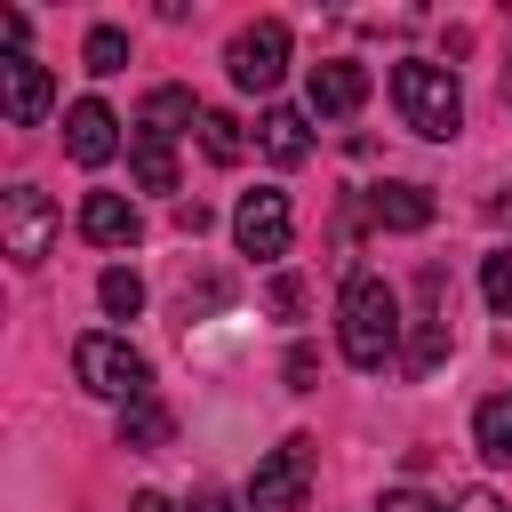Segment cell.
Masks as SVG:
<instances>
[{"instance_id":"26","label":"cell","mask_w":512,"mask_h":512,"mask_svg":"<svg viewBox=\"0 0 512 512\" xmlns=\"http://www.w3.org/2000/svg\"><path fill=\"white\" fill-rule=\"evenodd\" d=\"M136 512H168V496H136Z\"/></svg>"},{"instance_id":"4","label":"cell","mask_w":512,"mask_h":512,"mask_svg":"<svg viewBox=\"0 0 512 512\" xmlns=\"http://www.w3.org/2000/svg\"><path fill=\"white\" fill-rule=\"evenodd\" d=\"M56 232H64V216H56V200L40 184H8L0 192V248H8V264H40L56 248Z\"/></svg>"},{"instance_id":"2","label":"cell","mask_w":512,"mask_h":512,"mask_svg":"<svg viewBox=\"0 0 512 512\" xmlns=\"http://www.w3.org/2000/svg\"><path fill=\"white\" fill-rule=\"evenodd\" d=\"M392 104H400V128H416L424 144H448L464 128V88L448 64H424V56H400L392 64Z\"/></svg>"},{"instance_id":"19","label":"cell","mask_w":512,"mask_h":512,"mask_svg":"<svg viewBox=\"0 0 512 512\" xmlns=\"http://www.w3.org/2000/svg\"><path fill=\"white\" fill-rule=\"evenodd\" d=\"M96 304H104L112 320H136V312H144V280H136L128 264H112V272L96 280Z\"/></svg>"},{"instance_id":"8","label":"cell","mask_w":512,"mask_h":512,"mask_svg":"<svg viewBox=\"0 0 512 512\" xmlns=\"http://www.w3.org/2000/svg\"><path fill=\"white\" fill-rule=\"evenodd\" d=\"M304 104H312V112H328V120L360 112V104H368V64H352V56H328V64H312V80H304Z\"/></svg>"},{"instance_id":"24","label":"cell","mask_w":512,"mask_h":512,"mask_svg":"<svg viewBox=\"0 0 512 512\" xmlns=\"http://www.w3.org/2000/svg\"><path fill=\"white\" fill-rule=\"evenodd\" d=\"M456 512H504V504H496L488 488H464V496H456Z\"/></svg>"},{"instance_id":"15","label":"cell","mask_w":512,"mask_h":512,"mask_svg":"<svg viewBox=\"0 0 512 512\" xmlns=\"http://www.w3.org/2000/svg\"><path fill=\"white\" fill-rule=\"evenodd\" d=\"M472 448H480L488 464H512V392H488V400L472 408Z\"/></svg>"},{"instance_id":"20","label":"cell","mask_w":512,"mask_h":512,"mask_svg":"<svg viewBox=\"0 0 512 512\" xmlns=\"http://www.w3.org/2000/svg\"><path fill=\"white\" fill-rule=\"evenodd\" d=\"M200 152L232 168V160L248 152V136H240V120H232V112H200Z\"/></svg>"},{"instance_id":"1","label":"cell","mask_w":512,"mask_h":512,"mask_svg":"<svg viewBox=\"0 0 512 512\" xmlns=\"http://www.w3.org/2000/svg\"><path fill=\"white\" fill-rule=\"evenodd\" d=\"M336 344L352 368H384L400 352V296L376 280V272H352L344 296H336Z\"/></svg>"},{"instance_id":"23","label":"cell","mask_w":512,"mask_h":512,"mask_svg":"<svg viewBox=\"0 0 512 512\" xmlns=\"http://www.w3.org/2000/svg\"><path fill=\"white\" fill-rule=\"evenodd\" d=\"M272 312H288V320H296V312H304V288H296V280H272Z\"/></svg>"},{"instance_id":"12","label":"cell","mask_w":512,"mask_h":512,"mask_svg":"<svg viewBox=\"0 0 512 512\" xmlns=\"http://www.w3.org/2000/svg\"><path fill=\"white\" fill-rule=\"evenodd\" d=\"M256 144H264L272 168H296V160H312V120H304L296 104H272V112L256 120Z\"/></svg>"},{"instance_id":"17","label":"cell","mask_w":512,"mask_h":512,"mask_svg":"<svg viewBox=\"0 0 512 512\" xmlns=\"http://www.w3.org/2000/svg\"><path fill=\"white\" fill-rule=\"evenodd\" d=\"M128 168H136L144 192H176V152H168L160 136H144V128L128 136Z\"/></svg>"},{"instance_id":"22","label":"cell","mask_w":512,"mask_h":512,"mask_svg":"<svg viewBox=\"0 0 512 512\" xmlns=\"http://www.w3.org/2000/svg\"><path fill=\"white\" fill-rule=\"evenodd\" d=\"M376 512H448V504H432L424 488H392V496H376Z\"/></svg>"},{"instance_id":"21","label":"cell","mask_w":512,"mask_h":512,"mask_svg":"<svg viewBox=\"0 0 512 512\" xmlns=\"http://www.w3.org/2000/svg\"><path fill=\"white\" fill-rule=\"evenodd\" d=\"M480 296H488V312H512V248L480 256Z\"/></svg>"},{"instance_id":"13","label":"cell","mask_w":512,"mask_h":512,"mask_svg":"<svg viewBox=\"0 0 512 512\" xmlns=\"http://www.w3.org/2000/svg\"><path fill=\"white\" fill-rule=\"evenodd\" d=\"M200 112H208V104H192V88H152L144 112H136V128L160 136V144H176L184 128H200Z\"/></svg>"},{"instance_id":"10","label":"cell","mask_w":512,"mask_h":512,"mask_svg":"<svg viewBox=\"0 0 512 512\" xmlns=\"http://www.w3.org/2000/svg\"><path fill=\"white\" fill-rule=\"evenodd\" d=\"M0 96H8V120H16V128H32V120H48V104H56V80H48V64H32V56H8V64H0Z\"/></svg>"},{"instance_id":"25","label":"cell","mask_w":512,"mask_h":512,"mask_svg":"<svg viewBox=\"0 0 512 512\" xmlns=\"http://www.w3.org/2000/svg\"><path fill=\"white\" fill-rule=\"evenodd\" d=\"M192 512H232V496H224V488H200V496H192Z\"/></svg>"},{"instance_id":"7","label":"cell","mask_w":512,"mask_h":512,"mask_svg":"<svg viewBox=\"0 0 512 512\" xmlns=\"http://www.w3.org/2000/svg\"><path fill=\"white\" fill-rule=\"evenodd\" d=\"M304 488H312V440L296 432V440H280V448L256 464L248 512H304Z\"/></svg>"},{"instance_id":"16","label":"cell","mask_w":512,"mask_h":512,"mask_svg":"<svg viewBox=\"0 0 512 512\" xmlns=\"http://www.w3.org/2000/svg\"><path fill=\"white\" fill-rule=\"evenodd\" d=\"M168 432H176V424H168V408H160L152 392L120 408V448H136V456H152V448H168Z\"/></svg>"},{"instance_id":"14","label":"cell","mask_w":512,"mask_h":512,"mask_svg":"<svg viewBox=\"0 0 512 512\" xmlns=\"http://www.w3.org/2000/svg\"><path fill=\"white\" fill-rule=\"evenodd\" d=\"M368 216H376L384 232H424V224H432V192H424V184H376V192H368Z\"/></svg>"},{"instance_id":"9","label":"cell","mask_w":512,"mask_h":512,"mask_svg":"<svg viewBox=\"0 0 512 512\" xmlns=\"http://www.w3.org/2000/svg\"><path fill=\"white\" fill-rule=\"evenodd\" d=\"M64 152H72L80 168H104V160L120 152V120H112V104L80 96V104L64 112Z\"/></svg>"},{"instance_id":"5","label":"cell","mask_w":512,"mask_h":512,"mask_svg":"<svg viewBox=\"0 0 512 512\" xmlns=\"http://www.w3.org/2000/svg\"><path fill=\"white\" fill-rule=\"evenodd\" d=\"M224 72H232V88L272 96V88H280V72H288V24H280V16L240 24V32H232V48H224Z\"/></svg>"},{"instance_id":"6","label":"cell","mask_w":512,"mask_h":512,"mask_svg":"<svg viewBox=\"0 0 512 512\" xmlns=\"http://www.w3.org/2000/svg\"><path fill=\"white\" fill-rule=\"evenodd\" d=\"M288 232H296V216H288V192H280V184L240 192V208H232V240H240V256L272 264V256H288Z\"/></svg>"},{"instance_id":"3","label":"cell","mask_w":512,"mask_h":512,"mask_svg":"<svg viewBox=\"0 0 512 512\" xmlns=\"http://www.w3.org/2000/svg\"><path fill=\"white\" fill-rule=\"evenodd\" d=\"M72 368H80V384L96 392V400H144L152 392V360L128 344V336H112V328H88L80 344H72Z\"/></svg>"},{"instance_id":"18","label":"cell","mask_w":512,"mask_h":512,"mask_svg":"<svg viewBox=\"0 0 512 512\" xmlns=\"http://www.w3.org/2000/svg\"><path fill=\"white\" fill-rule=\"evenodd\" d=\"M80 64H88L96 80H112V72H128V32H120V24H96V32L80 40Z\"/></svg>"},{"instance_id":"11","label":"cell","mask_w":512,"mask_h":512,"mask_svg":"<svg viewBox=\"0 0 512 512\" xmlns=\"http://www.w3.org/2000/svg\"><path fill=\"white\" fill-rule=\"evenodd\" d=\"M136 232H144L136 200H120V192H88V200H80V240H96V248H136Z\"/></svg>"}]
</instances>
